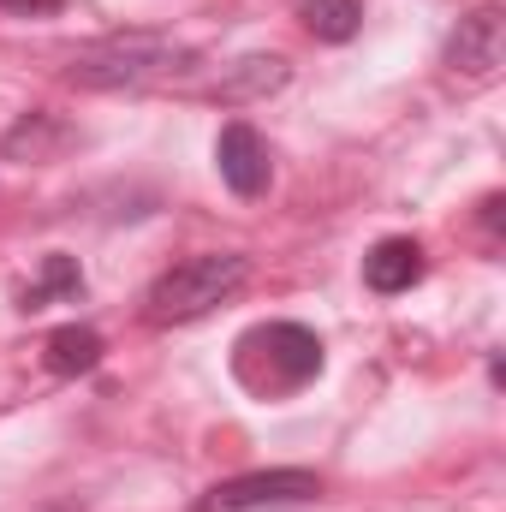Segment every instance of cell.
Returning a JSON list of instances; mask_svg holds the SVG:
<instances>
[{"instance_id": "6da1fadb", "label": "cell", "mask_w": 506, "mask_h": 512, "mask_svg": "<svg viewBox=\"0 0 506 512\" xmlns=\"http://www.w3.org/2000/svg\"><path fill=\"white\" fill-rule=\"evenodd\" d=\"M191 72H197V54L173 36H155V30L84 42L66 60V78L78 90H149V84H173V78H191Z\"/></svg>"}, {"instance_id": "7a4b0ae2", "label": "cell", "mask_w": 506, "mask_h": 512, "mask_svg": "<svg viewBox=\"0 0 506 512\" xmlns=\"http://www.w3.org/2000/svg\"><path fill=\"white\" fill-rule=\"evenodd\" d=\"M233 376L251 387L256 399H280L298 393L322 376V340L304 322H256L233 346Z\"/></svg>"}, {"instance_id": "3957f363", "label": "cell", "mask_w": 506, "mask_h": 512, "mask_svg": "<svg viewBox=\"0 0 506 512\" xmlns=\"http://www.w3.org/2000/svg\"><path fill=\"white\" fill-rule=\"evenodd\" d=\"M251 280V256L239 251H203V256H185V262H173L155 286H149V298H143V316L155 322V328H173V322H197V316H209L215 304H227L239 286Z\"/></svg>"}, {"instance_id": "277c9868", "label": "cell", "mask_w": 506, "mask_h": 512, "mask_svg": "<svg viewBox=\"0 0 506 512\" xmlns=\"http://www.w3.org/2000/svg\"><path fill=\"white\" fill-rule=\"evenodd\" d=\"M322 495V477L316 471H251V477H233V483H215L197 512H268V507H310Z\"/></svg>"}, {"instance_id": "5b68a950", "label": "cell", "mask_w": 506, "mask_h": 512, "mask_svg": "<svg viewBox=\"0 0 506 512\" xmlns=\"http://www.w3.org/2000/svg\"><path fill=\"white\" fill-rule=\"evenodd\" d=\"M501 60H506V12L495 0H483V6H471L459 18V30L447 42V66L459 78H471V84H489L501 72Z\"/></svg>"}, {"instance_id": "8992f818", "label": "cell", "mask_w": 506, "mask_h": 512, "mask_svg": "<svg viewBox=\"0 0 506 512\" xmlns=\"http://www.w3.org/2000/svg\"><path fill=\"white\" fill-rule=\"evenodd\" d=\"M215 167H221V179H227L233 197H262V191L274 185L268 143H262V131L245 126V120L221 126V137H215Z\"/></svg>"}, {"instance_id": "52a82bcc", "label": "cell", "mask_w": 506, "mask_h": 512, "mask_svg": "<svg viewBox=\"0 0 506 512\" xmlns=\"http://www.w3.org/2000/svg\"><path fill=\"white\" fill-rule=\"evenodd\" d=\"M280 84H286V60L280 54H245L209 84V96L215 102H256V96H274Z\"/></svg>"}, {"instance_id": "ba28073f", "label": "cell", "mask_w": 506, "mask_h": 512, "mask_svg": "<svg viewBox=\"0 0 506 512\" xmlns=\"http://www.w3.org/2000/svg\"><path fill=\"white\" fill-rule=\"evenodd\" d=\"M364 280H370V292H405V286H417L423 280L417 239H381L376 251L364 256Z\"/></svg>"}, {"instance_id": "9c48e42d", "label": "cell", "mask_w": 506, "mask_h": 512, "mask_svg": "<svg viewBox=\"0 0 506 512\" xmlns=\"http://www.w3.org/2000/svg\"><path fill=\"white\" fill-rule=\"evenodd\" d=\"M102 352H108V346H102V334L72 322V328L48 334V352H42V358H48V370H54V376H84V370H96V364H102Z\"/></svg>"}, {"instance_id": "30bf717a", "label": "cell", "mask_w": 506, "mask_h": 512, "mask_svg": "<svg viewBox=\"0 0 506 512\" xmlns=\"http://www.w3.org/2000/svg\"><path fill=\"white\" fill-rule=\"evenodd\" d=\"M298 12L316 42H352L364 30V0H304Z\"/></svg>"}, {"instance_id": "8fae6325", "label": "cell", "mask_w": 506, "mask_h": 512, "mask_svg": "<svg viewBox=\"0 0 506 512\" xmlns=\"http://www.w3.org/2000/svg\"><path fill=\"white\" fill-rule=\"evenodd\" d=\"M78 286H84L78 262H72V256H48V268H42V286H30V292H24V310H42L54 292H78Z\"/></svg>"}, {"instance_id": "7c38bea8", "label": "cell", "mask_w": 506, "mask_h": 512, "mask_svg": "<svg viewBox=\"0 0 506 512\" xmlns=\"http://www.w3.org/2000/svg\"><path fill=\"white\" fill-rule=\"evenodd\" d=\"M48 512H78V507H48Z\"/></svg>"}]
</instances>
